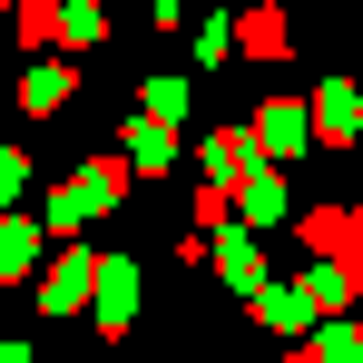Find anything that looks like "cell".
<instances>
[{
  "mask_svg": "<svg viewBox=\"0 0 363 363\" xmlns=\"http://www.w3.org/2000/svg\"><path fill=\"white\" fill-rule=\"evenodd\" d=\"M20 186H30V157H20V147H0V206H10Z\"/></svg>",
  "mask_w": 363,
  "mask_h": 363,
  "instance_id": "cell-17",
  "label": "cell"
},
{
  "mask_svg": "<svg viewBox=\"0 0 363 363\" xmlns=\"http://www.w3.org/2000/svg\"><path fill=\"white\" fill-rule=\"evenodd\" d=\"M216 275H226L236 295H255V285H265V275H255V245H245V236H216Z\"/></svg>",
  "mask_w": 363,
  "mask_h": 363,
  "instance_id": "cell-9",
  "label": "cell"
},
{
  "mask_svg": "<svg viewBox=\"0 0 363 363\" xmlns=\"http://www.w3.org/2000/svg\"><path fill=\"white\" fill-rule=\"evenodd\" d=\"M89 304H99V324L118 334L128 314H138V265H99V295H89Z\"/></svg>",
  "mask_w": 363,
  "mask_h": 363,
  "instance_id": "cell-5",
  "label": "cell"
},
{
  "mask_svg": "<svg viewBox=\"0 0 363 363\" xmlns=\"http://www.w3.org/2000/svg\"><path fill=\"white\" fill-rule=\"evenodd\" d=\"M245 226H285V186L265 167H245Z\"/></svg>",
  "mask_w": 363,
  "mask_h": 363,
  "instance_id": "cell-7",
  "label": "cell"
},
{
  "mask_svg": "<svg viewBox=\"0 0 363 363\" xmlns=\"http://www.w3.org/2000/svg\"><path fill=\"white\" fill-rule=\"evenodd\" d=\"M314 138H324V147H344V138H363V99L344 89V79H324V89H314Z\"/></svg>",
  "mask_w": 363,
  "mask_h": 363,
  "instance_id": "cell-3",
  "label": "cell"
},
{
  "mask_svg": "<svg viewBox=\"0 0 363 363\" xmlns=\"http://www.w3.org/2000/svg\"><path fill=\"white\" fill-rule=\"evenodd\" d=\"M30 245H40L30 226H0V275H20V265H30Z\"/></svg>",
  "mask_w": 363,
  "mask_h": 363,
  "instance_id": "cell-16",
  "label": "cell"
},
{
  "mask_svg": "<svg viewBox=\"0 0 363 363\" xmlns=\"http://www.w3.org/2000/svg\"><path fill=\"white\" fill-rule=\"evenodd\" d=\"M0 10H10V0H0Z\"/></svg>",
  "mask_w": 363,
  "mask_h": 363,
  "instance_id": "cell-20",
  "label": "cell"
},
{
  "mask_svg": "<svg viewBox=\"0 0 363 363\" xmlns=\"http://www.w3.org/2000/svg\"><path fill=\"white\" fill-rule=\"evenodd\" d=\"M167 157H177V138H167V128L147 118L138 128V138H128V167H167Z\"/></svg>",
  "mask_w": 363,
  "mask_h": 363,
  "instance_id": "cell-11",
  "label": "cell"
},
{
  "mask_svg": "<svg viewBox=\"0 0 363 363\" xmlns=\"http://www.w3.org/2000/svg\"><path fill=\"white\" fill-rule=\"evenodd\" d=\"M89 295H99V255H89V245L50 255V275H40V314H79Z\"/></svg>",
  "mask_w": 363,
  "mask_h": 363,
  "instance_id": "cell-2",
  "label": "cell"
},
{
  "mask_svg": "<svg viewBox=\"0 0 363 363\" xmlns=\"http://www.w3.org/2000/svg\"><path fill=\"white\" fill-rule=\"evenodd\" d=\"M99 30H108V10H99V0H69V10H60V40H69V50H79V40H99Z\"/></svg>",
  "mask_w": 363,
  "mask_h": 363,
  "instance_id": "cell-12",
  "label": "cell"
},
{
  "mask_svg": "<svg viewBox=\"0 0 363 363\" xmlns=\"http://www.w3.org/2000/svg\"><path fill=\"white\" fill-rule=\"evenodd\" d=\"M20 40L50 50V40H60V0H30V10H20Z\"/></svg>",
  "mask_w": 363,
  "mask_h": 363,
  "instance_id": "cell-14",
  "label": "cell"
},
{
  "mask_svg": "<svg viewBox=\"0 0 363 363\" xmlns=\"http://www.w3.org/2000/svg\"><path fill=\"white\" fill-rule=\"evenodd\" d=\"M118 186H128V167H118V157L79 167V177L50 196V226H89V216H108V206H118Z\"/></svg>",
  "mask_w": 363,
  "mask_h": 363,
  "instance_id": "cell-1",
  "label": "cell"
},
{
  "mask_svg": "<svg viewBox=\"0 0 363 363\" xmlns=\"http://www.w3.org/2000/svg\"><path fill=\"white\" fill-rule=\"evenodd\" d=\"M60 89H69V69L40 60V69H30V89H20V108H60Z\"/></svg>",
  "mask_w": 363,
  "mask_h": 363,
  "instance_id": "cell-13",
  "label": "cell"
},
{
  "mask_svg": "<svg viewBox=\"0 0 363 363\" xmlns=\"http://www.w3.org/2000/svg\"><path fill=\"white\" fill-rule=\"evenodd\" d=\"M206 167H216V177H245V167H255V138H245V128H216V138H206Z\"/></svg>",
  "mask_w": 363,
  "mask_h": 363,
  "instance_id": "cell-8",
  "label": "cell"
},
{
  "mask_svg": "<svg viewBox=\"0 0 363 363\" xmlns=\"http://www.w3.org/2000/svg\"><path fill=\"white\" fill-rule=\"evenodd\" d=\"M0 363H30V354H20V344H0Z\"/></svg>",
  "mask_w": 363,
  "mask_h": 363,
  "instance_id": "cell-18",
  "label": "cell"
},
{
  "mask_svg": "<svg viewBox=\"0 0 363 363\" xmlns=\"http://www.w3.org/2000/svg\"><path fill=\"white\" fill-rule=\"evenodd\" d=\"M285 363H304V354H285Z\"/></svg>",
  "mask_w": 363,
  "mask_h": 363,
  "instance_id": "cell-19",
  "label": "cell"
},
{
  "mask_svg": "<svg viewBox=\"0 0 363 363\" xmlns=\"http://www.w3.org/2000/svg\"><path fill=\"white\" fill-rule=\"evenodd\" d=\"M255 147H275V157H295V147H314V108H304V99H275V108L255 118Z\"/></svg>",
  "mask_w": 363,
  "mask_h": 363,
  "instance_id": "cell-4",
  "label": "cell"
},
{
  "mask_svg": "<svg viewBox=\"0 0 363 363\" xmlns=\"http://www.w3.org/2000/svg\"><path fill=\"white\" fill-rule=\"evenodd\" d=\"M236 40H245V60H285V10H275V0H255V10L236 20Z\"/></svg>",
  "mask_w": 363,
  "mask_h": 363,
  "instance_id": "cell-6",
  "label": "cell"
},
{
  "mask_svg": "<svg viewBox=\"0 0 363 363\" xmlns=\"http://www.w3.org/2000/svg\"><path fill=\"white\" fill-rule=\"evenodd\" d=\"M147 118H157V128L186 118V79H147Z\"/></svg>",
  "mask_w": 363,
  "mask_h": 363,
  "instance_id": "cell-15",
  "label": "cell"
},
{
  "mask_svg": "<svg viewBox=\"0 0 363 363\" xmlns=\"http://www.w3.org/2000/svg\"><path fill=\"white\" fill-rule=\"evenodd\" d=\"M304 363H363V324H324V334L304 344Z\"/></svg>",
  "mask_w": 363,
  "mask_h": 363,
  "instance_id": "cell-10",
  "label": "cell"
}]
</instances>
